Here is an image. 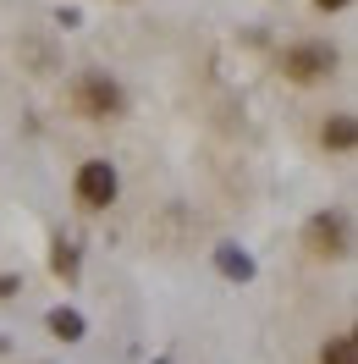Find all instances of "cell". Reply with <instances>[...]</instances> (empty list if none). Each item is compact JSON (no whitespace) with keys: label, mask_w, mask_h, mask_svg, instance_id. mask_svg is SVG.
Here are the masks:
<instances>
[{"label":"cell","mask_w":358,"mask_h":364,"mask_svg":"<svg viewBox=\"0 0 358 364\" xmlns=\"http://www.w3.org/2000/svg\"><path fill=\"white\" fill-rule=\"evenodd\" d=\"M281 72H287L292 83H314V77L336 72V50L331 45H292L281 55Z\"/></svg>","instance_id":"obj_2"},{"label":"cell","mask_w":358,"mask_h":364,"mask_svg":"<svg viewBox=\"0 0 358 364\" xmlns=\"http://www.w3.org/2000/svg\"><path fill=\"white\" fill-rule=\"evenodd\" d=\"M320 364H358V342L353 337H331L325 353H320Z\"/></svg>","instance_id":"obj_7"},{"label":"cell","mask_w":358,"mask_h":364,"mask_svg":"<svg viewBox=\"0 0 358 364\" xmlns=\"http://www.w3.org/2000/svg\"><path fill=\"white\" fill-rule=\"evenodd\" d=\"M121 89H116L105 72H89V77H77V111L94 116V122H105V116H121Z\"/></svg>","instance_id":"obj_1"},{"label":"cell","mask_w":358,"mask_h":364,"mask_svg":"<svg viewBox=\"0 0 358 364\" xmlns=\"http://www.w3.org/2000/svg\"><path fill=\"white\" fill-rule=\"evenodd\" d=\"M309 249L336 259V254H347V221L342 215H314L309 221Z\"/></svg>","instance_id":"obj_4"},{"label":"cell","mask_w":358,"mask_h":364,"mask_svg":"<svg viewBox=\"0 0 358 364\" xmlns=\"http://www.w3.org/2000/svg\"><path fill=\"white\" fill-rule=\"evenodd\" d=\"M50 265H55V276H77V249H72V243H55Z\"/></svg>","instance_id":"obj_9"},{"label":"cell","mask_w":358,"mask_h":364,"mask_svg":"<svg viewBox=\"0 0 358 364\" xmlns=\"http://www.w3.org/2000/svg\"><path fill=\"white\" fill-rule=\"evenodd\" d=\"M353 116H331V122H325V144H331V149H353Z\"/></svg>","instance_id":"obj_8"},{"label":"cell","mask_w":358,"mask_h":364,"mask_svg":"<svg viewBox=\"0 0 358 364\" xmlns=\"http://www.w3.org/2000/svg\"><path fill=\"white\" fill-rule=\"evenodd\" d=\"M50 331L61 342H77L83 337V315H77V309H50Z\"/></svg>","instance_id":"obj_6"},{"label":"cell","mask_w":358,"mask_h":364,"mask_svg":"<svg viewBox=\"0 0 358 364\" xmlns=\"http://www.w3.org/2000/svg\"><path fill=\"white\" fill-rule=\"evenodd\" d=\"M17 293V276H0V298H11Z\"/></svg>","instance_id":"obj_10"},{"label":"cell","mask_w":358,"mask_h":364,"mask_svg":"<svg viewBox=\"0 0 358 364\" xmlns=\"http://www.w3.org/2000/svg\"><path fill=\"white\" fill-rule=\"evenodd\" d=\"M215 265H221V276H232V282H248L254 276V259L237 249H215Z\"/></svg>","instance_id":"obj_5"},{"label":"cell","mask_w":358,"mask_h":364,"mask_svg":"<svg viewBox=\"0 0 358 364\" xmlns=\"http://www.w3.org/2000/svg\"><path fill=\"white\" fill-rule=\"evenodd\" d=\"M111 199H116L111 160H89V166H77V205H83V210H105Z\"/></svg>","instance_id":"obj_3"},{"label":"cell","mask_w":358,"mask_h":364,"mask_svg":"<svg viewBox=\"0 0 358 364\" xmlns=\"http://www.w3.org/2000/svg\"><path fill=\"white\" fill-rule=\"evenodd\" d=\"M336 6H347V0H320V11H336Z\"/></svg>","instance_id":"obj_11"}]
</instances>
